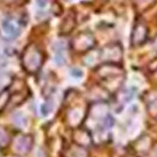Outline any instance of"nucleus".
<instances>
[{
    "instance_id": "nucleus-17",
    "label": "nucleus",
    "mask_w": 157,
    "mask_h": 157,
    "mask_svg": "<svg viewBox=\"0 0 157 157\" xmlns=\"http://www.w3.org/2000/svg\"><path fill=\"white\" fill-rule=\"evenodd\" d=\"M1 2H4V4H14L16 0H0Z\"/></svg>"
},
{
    "instance_id": "nucleus-2",
    "label": "nucleus",
    "mask_w": 157,
    "mask_h": 157,
    "mask_svg": "<svg viewBox=\"0 0 157 157\" xmlns=\"http://www.w3.org/2000/svg\"><path fill=\"white\" fill-rule=\"evenodd\" d=\"M99 54H100V61L102 62L118 63L122 60V48L118 45L105 46L101 51H99Z\"/></svg>"
},
{
    "instance_id": "nucleus-11",
    "label": "nucleus",
    "mask_w": 157,
    "mask_h": 157,
    "mask_svg": "<svg viewBox=\"0 0 157 157\" xmlns=\"http://www.w3.org/2000/svg\"><path fill=\"white\" fill-rule=\"evenodd\" d=\"M9 144V134L4 127L0 126V147H6Z\"/></svg>"
},
{
    "instance_id": "nucleus-6",
    "label": "nucleus",
    "mask_w": 157,
    "mask_h": 157,
    "mask_svg": "<svg viewBox=\"0 0 157 157\" xmlns=\"http://www.w3.org/2000/svg\"><path fill=\"white\" fill-rule=\"evenodd\" d=\"M147 35H148V30H147V26L144 25V23H136L132 32V45L133 46H140L142 45L147 40Z\"/></svg>"
},
{
    "instance_id": "nucleus-9",
    "label": "nucleus",
    "mask_w": 157,
    "mask_h": 157,
    "mask_svg": "<svg viewBox=\"0 0 157 157\" xmlns=\"http://www.w3.org/2000/svg\"><path fill=\"white\" fill-rule=\"evenodd\" d=\"M2 29H4L5 33L7 36H10V38L14 39L16 36L18 35V32H20V29H18L17 26L14 24V22L12 20H5L4 23H2Z\"/></svg>"
},
{
    "instance_id": "nucleus-13",
    "label": "nucleus",
    "mask_w": 157,
    "mask_h": 157,
    "mask_svg": "<svg viewBox=\"0 0 157 157\" xmlns=\"http://www.w3.org/2000/svg\"><path fill=\"white\" fill-rule=\"evenodd\" d=\"M14 123H15L17 126H24L26 124V119H25V117H23V115L16 113V115L14 116Z\"/></svg>"
},
{
    "instance_id": "nucleus-12",
    "label": "nucleus",
    "mask_w": 157,
    "mask_h": 157,
    "mask_svg": "<svg viewBox=\"0 0 157 157\" xmlns=\"http://www.w3.org/2000/svg\"><path fill=\"white\" fill-rule=\"evenodd\" d=\"M9 99H10V93L8 91H4L0 93V111L7 105Z\"/></svg>"
},
{
    "instance_id": "nucleus-5",
    "label": "nucleus",
    "mask_w": 157,
    "mask_h": 157,
    "mask_svg": "<svg viewBox=\"0 0 157 157\" xmlns=\"http://www.w3.org/2000/svg\"><path fill=\"white\" fill-rule=\"evenodd\" d=\"M98 74L102 79H105L107 82H113L115 78H118L119 76H122L123 71L122 69L117 66L113 64H105L100 69L98 70Z\"/></svg>"
},
{
    "instance_id": "nucleus-3",
    "label": "nucleus",
    "mask_w": 157,
    "mask_h": 157,
    "mask_svg": "<svg viewBox=\"0 0 157 157\" xmlns=\"http://www.w3.org/2000/svg\"><path fill=\"white\" fill-rule=\"evenodd\" d=\"M72 46L78 52H85V51H87V49L94 46V37L90 32L79 33L72 40Z\"/></svg>"
},
{
    "instance_id": "nucleus-14",
    "label": "nucleus",
    "mask_w": 157,
    "mask_h": 157,
    "mask_svg": "<svg viewBox=\"0 0 157 157\" xmlns=\"http://www.w3.org/2000/svg\"><path fill=\"white\" fill-rule=\"evenodd\" d=\"M49 111H51L49 103H45V105L41 107V113H43L44 116H46V115H48V113H49Z\"/></svg>"
},
{
    "instance_id": "nucleus-7",
    "label": "nucleus",
    "mask_w": 157,
    "mask_h": 157,
    "mask_svg": "<svg viewBox=\"0 0 157 157\" xmlns=\"http://www.w3.org/2000/svg\"><path fill=\"white\" fill-rule=\"evenodd\" d=\"M84 116L85 113L82 108H75L67 113V122L70 126L76 127L84 121Z\"/></svg>"
},
{
    "instance_id": "nucleus-10",
    "label": "nucleus",
    "mask_w": 157,
    "mask_h": 157,
    "mask_svg": "<svg viewBox=\"0 0 157 157\" xmlns=\"http://www.w3.org/2000/svg\"><path fill=\"white\" fill-rule=\"evenodd\" d=\"M75 26V15L74 13H70L62 23L61 32L62 33H69Z\"/></svg>"
},
{
    "instance_id": "nucleus-1",
    "label": "nucleus",
    "mask_w": 157,
    "mask_h": 157,
    "mask_svg": "<svg viewBox=\"0 0 157 157\" xmlns=\"http://www.w3.org/2000/svg\"><path fill=\"white\" fill-rule=\"evenodd\" d=\"M43 53L36 45H30L25 48L22 55V64L29 74H36L43 64Z\"/></svg>"
},
{
    "instance_id": "nucleus-19",
    "label": "nucleus",
    "mask_w": 157,
    "mask_h": 157,
    "mask_svg": "<svg viewBox=\"0 0 157 157\" xmlns=\"http://www.w3.org/2000/svg\"><path fill=\"white\" fill-rule=\"evenodd\" d=\"M127 157H132V156H127Z\"/></svg>"
},
{
    "instance_id": "nucleus-4",
    "label": "nucleus",
    "mask_w": 157,
    "mask_h": 157,
    "mask_svg": "<svg viewBox=\"0 0 157 157\" xmlns=\"http://www.w3.org/2000/svg\"><path fill=\"white\" fill-rule=\"evenodd\" d=\"M32 138L28 135L16 136L13 141V151L18 155H26L31 150L32 147Z\"/></svg>"
},
{
    "instance_id": "nucleus-8",
    "label": "nucleus",
    "mask_w": 157,
    "mask_h": 157,
    "mask_svg": "<svg viewBox=\"0 0 157 157\" xmlns=\"http://www.w3.org/2000/svg\"><path fill=\"white\" fill-rule=\"evenodd\" d=\"M74 140L76 144L83 146V147H88L92 144V136L90 132L87 130H83V128L76 130L74 132Z\"/></svg>"
},
{
    "instance_id": "nucleus-15",
    "label": "nucleus",
    "mask_w": 157,
    "mask_h": 157,
    "mask_svg": "<svg viewBox=\"0 0 157 157\" xmlns=\"http://www.w3.org/2000/svg\"><path fill=\"white\" fill-rule=\"evenodd\" d=\"M37 4L39 5L40 7H45L47 4V0H37Z\"/></svg>"
},
{
    "instance_id": "nucleus-18",
    "label": "nucleus",
    "mask_w": 157,
    "mask_h": 157,
    "mask_svg": "<svg viewBox=\"0 0 157 157\" xmlns=\"http://www.w3.org/2000/svg\"><path fill=\"white\" fill-rule=\"evenodd\" d=\"M154 46H155V48L157 49V37L155 38V40H154Z\"/></svg>"
},
{
    "instance_id": "nucleus-16",
    "label": "nucleus",
    "mask_w": 157,
    "mask_h": 157,
    "mask_svg": "<svg viewBox=\"0 0 157 157\" xmlns=\"http://www.w3.org/2000/svg\"><path fill=\"white\" fill-rule=\"evenodd\" d=\"M72 75L76 76V77H80V76H82V72H80L79 70H72Z\"/></svg>"
}]
</instances>
